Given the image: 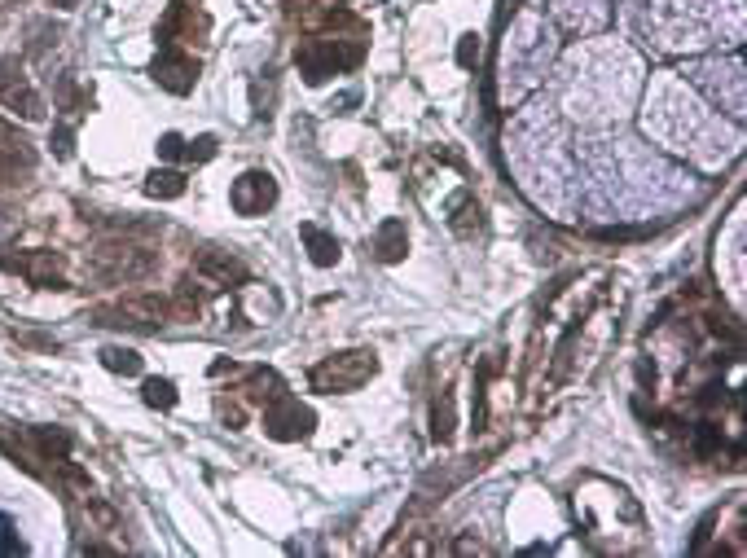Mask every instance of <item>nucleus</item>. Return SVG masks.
I'll return each instance as SVG.
<instances>
[{
  "mask_svg": "<svg viewBox=\"0 0 747 558\" xmlns=\"http://www.w3.org/2000/svg\"><path fill=\"white\" fill-rule=\"evenodd\" d=\"M159 273V251L146 247L137 238H102L93 251H88V277L106 286H132V282H146V277Z\"/></svg>",
  "mask_w": 747,
  "mask_h": 558,
  "instance_id": "obj_1",
  "label": "nucleus"
},
{
  "mask_svg": "<svg viewBox=\"0 0 747 558\" xmlns=\"http://www.w3.org/2000/svg\"><path fill=\"white\" fill-rule=\"evenodd\" d=\"M361 53H365L361 40L317 36V40H308V44H299V49H295V66H299V75H304L308 84H321V80H330V75L356 66V62H361Z\"/></svg>",
  "mask_w": 747,
  "mask_h": 558,
  "instance_id": "obj_2",
  "label": "nucleus"
},
{
  "mask_svg": "<svg viewBox=\"0 0 747 558\" xmlns=\"http://www.w3.org/2000/svg\"><path fill=\"white\" fill-rule=\"evenodd\" d=\"M374 374H378V356L370 348H352V352L317 361L308 383L317 387V392H356V387H365Z\"/></svg>",
  "mask_w": 747,
  "mask_h": 558,
  "instance_id": "obj_3",
  "label": "nucleus"
},
{
  "mask_svg": "<svg viewBox=\"0 0 747 558\" xmlns=\"http://www.w3.org/2000/svg\"><path fill=\"white\" fill-rule=\"evenodd\" d=\"M93 321L97 326H128V330H159L172 321V304L159 295H124V299H115V304H106V308H97L93 312Z\"/></svg>",
  "mask_w": 747,
  "mask_h": 558,
  "instance_id": "obj_4",
  "label": "nucleus"
},
{
  "mask_svg": "<svg viewBox=\"0 0 747 558\" xmlns=\"http://www.w3.org/2000/svg\"><path fill=\"white\" fill-rule=\"evenodd\" d=\"M312 427H317V418H312L308 405H299L295 396H273L269 405H264V435L269 440H282V444H295V440H308Z\"/></svg>",
  "mask_w": 747,
  "mask_h": 558,
  "instance_id": "obj_5",
  "label": "nucleus"
},
{
  "mask_svg": "<svg viewBox=\"0 0 747 558\" xmlns=\"http://www.w3.org/2000/svg\"><path fill=\"white\" fill-rule=\"evenodd\" d=\"M0 269L5 273H22L31 286H44V290H62L66 277H62V255L53 251H0Z\"/></svg>",
  "mask_w": 747,
  "mask_h": 558,
  "instance_id": "obj_6",
  "label": "nucleus"
},
{
  "mask_svg": "<svg viewBox=\"0 0 747 558\" xmlns=\"http://www.w3.org/2000/svg\"><path fill=\"white\" fill-rule=\"evenodd\" d=\"M229 203L238 216H264V211H273V203H277V181L264 167H251V172H242L238 181H233Z\"/></svg>",
  "mask_w": 747,
  "mask_h": 558,
  "instance_id": "obj_7",
  "label": "nucleus"
},
{
  "mask_svg": "<svg viewBox=\"0 0 747 558\" xmlns=\"http://www.w3.org/2000/svg\"><path fill=\"white\" fill-rule=\"evenodd\" d=\"M150 75H154V84H159V88H167V93H176V97H185L189 88L198 84V62L189 58V53L172 49V44H163V53L154 58Z\"/></svg>",
  "mask_w": 747,
  "mask_h": 558,
  "instance_id": "obj_8",
  "label": "nucleus"
},
{
  "mask_svg": "<svg viewBox=\"0 0 747 558\" xmlns=\"http://www.w3.org/2000/svg\"><path fill=\"white\" fill-rule=\"evenodd\" d=\"M0 102H5L9 110H18L22 119H44V97L27 80H22V71H18L14 58L0 62Z\"/></svg>",
  "mask_w": 747,
  "mask_h": 558,
  "instance_id": "obj_9",
  "label": "nucleus"
},
{
  "mask_svg": "<svg viewBox=\"0 0 747 558\" xmlns=\"http://www.w3.org/2000/svg\"><path fill=\"white\" fill-rule=\"evenodd\" d=\"M194 273L203 277V282H211V286H238V282H247V264H242L238 255L216 251V247H203V251L194 255Z\"/></svg>",
  "mask_w": 747,
  "mask_h": 558,
  "instance_id": "obj_10",
  "label": "nucleus"
},
{
  "mask_svg": "<svg viewBox=\"0 0 747 558\" xmlns=\"http://www.w3.org/2000/svg\"><path fill=\"white\" fill-rule=\"evenodd\" d=\"M194 27L203 31L207 27V18L198 14L189 0H176L172 9H167V18L159 22V44H176V36H185V40H194Z\"/></svg>",
  "mask_w": 747,
  "mask_h": 558,
  "instance_id": "obj_11",
  "label": "nucleus"
},
{
  "mask_svg": "<svg viewBox=\"0 0 747 558\" xmlns=\"http://www.w3.org/2000/svg\"><path fill=\"white\" fill-rule=\"evenodd\" d=\"M405 251H409V229H405V220H383L374 233V255L383 264H396V260H405Z\"/></svg>",
  "mask_w": 747,
  "mask_h": 558,
  "instance_id": "obj_12",
  "label": "nucleus"
},
{
  "mask_svg": "<svg viewBox=\"0 0 747 558\" xmlns=\"http://www.w3.org/2000/svg\"><path fill=\"white\" fill-rule=\"evenodd\" d=\"M299 238L308 242V255L317 269H330V264H339V242L330 238L321 225H299Z\"/></svg>",
  "mask_w": 747,
  "mask_h": 558,
  "instance_id": "obj_13",
  "label": "nucleus"
},
{
  "mask_svg": "<svg viewBox=\"0 0 747 558\" xmlns=\"http://www.w3.org/2000/svg\"><path fill=\"white\" fill-rule=\"evenodd\" d=\"M167 304H172V317L194 321L198 312H203V295H198V290H194V282H181V286H176V295L167 299Z\"/></svg>",
  "mask_w": 747,
  "mask_h": 558,
  "instance_id": "obj_14",
  "label": "nucleus"
},
{
  "mask_svg": "<svg viewBox=\"0 0 747 558\" xmlns=\"http://www.w3.org/2000/svg\"><path fill=\"white\" fill-rule=\"evenodd\" d=\"M146 194L150 198H181L185 194V176L181 172H150L146 176Z\"/></svg>",
  "mask_w": 747,
  "mask_h": 558,
  "instance_id": "obj_15",
  "label": "nucleus"
},
{
  "mask_svg": "<svg viewBox=\"0 0 747 558\" xmlns=\"http://www.w3.org/2000/svg\"><path fill=\"white\" fill-rule=\"evenodd\" d=\"M102 365L110 374H141V356L132 348H102Z\"/></svg>",
  "mask_w": 747,
  "mask_h": 558,
  "instance_id": "obj_16",
  "label": "nucleus"
},
{
  "mask_svg": "<svg viewBox=\"0 0 747 558\" xmlns=\"http://www.w3.org/2000/svg\"><path fill=\"white\" fill-rule=\"evenodd\" d=\"M141 400H146L150 409H172V405H176V387L167 383V378H146V387H141Z\"/></svg>",
  "mask_w": 747,
  "mask_h": 558,
  "instance_id": "obj_17",
  "label": "nucleus"
},
{
  "mask_svg": "<svg viewBox=\"0 0 747 558\" xmlns=\"http://www.w3.org/2000/svg\"><path fill=\"white\" fill-rule=\"evenodd\" d=\"M431 435H436V440H449L453 435V396L449 392H440V400L431 405Z\"/></svg>",
  "mask_w": 747,
  "mask_h": 558,
  "instance_id": "obj_18",
  "label": "nucleus"
},
{
  "mask_svg": "<svg viewBox=\"0 0 747 558\" xmlns=\"http://www.w3.org/2000/svg\"><path fill=\"white\" fill-rule=\"evenodd\" d=\"M484 225V211H479V203L471 194H462L457 198V216H453V229L457 233H471V229H479Z\"/></svg>",
  "mask_w": 747,
  "mask_h": 558,
  "instance_id": "obj_19",
  "label": "nucleus"
},
{
  "mask_svg": "<svg viewBox=\"0 0 747 558\" xmlns=\"http://www.w3.org/2000/svg\"><path fill=\"white\" fill-rule=\"evenodd\" d=\"M185 159H189V163H207V159H216V137H198V141H189V145H185Z\"/></svg>",
  "mask_w": 747,
  "mask_h": 558,
  "instance_id": "obj_20",
  "label": "nucleus"
},
{
  "mask_svg": "<svg viewBox=\"0 0 747 558\" xmlns=\"http://www.w3.org/2000/svg\"><path fill=\"white\" fill-rule=\"evenodd\" d=\"M457 62H462V66L479 62V36H462V44H457Z\"/></svg>",
  "mask_w": 747,
  "mask_h": 558,
  "instance_id": "obj_21",
  "label": "nucleus"
},
{
  "mask_svg": "<svg viewBox=\"0 0 747 558\" xmlns=\"http://www.w3.org/2000/svg\"><path fill=\"white\" fill-rule=\"evenodd\" d=\"M159 154H163V159H181V154H185V141L176 137V132H163V137H159Z\"/></svg>",
  "mask_w": 747,
  "mask_h": 558,
  "instance_id": "obj_22",
  "label": "nucleus"
},
{
  "mask_svg": "<svg viewBox=\"0 0 747 558\" xmlns=\"http://www.w3.org/2000/svg\"><path fill=\"white\" fill-rule=\"evenodd\" d=\"M453 554H488V550L479 537H462V541H453Z\"/></svg>",
  "mask_w": 747,
  "mask_h": 558,
  "instance_id": "obj_23",
  "label": "nucleus"
},
{
  "mask_svg": "<svg viewBox=\"0 0 747 558\" xmlns=\"http://www.w3.org/2000/svg\"><path fill=\"white\" fill-rule=\"evenodd\" d=\"M53 150H58L62 154V159H66V154H71V128H53Z\"/></svg>",
  "mask_w": 747,
  "mask_h": 558,
  "instance_id": "obj_24",
  "label": "nucleus"
},
{
  "mask_svg": "<svg viewBox=\"0 0 747 558\" xmlns=\"http://www.w3.org/2000/svg\"><path fill=\"white\" fill-rule=\"evenodd\" d=\"M9 137H18V128H14V124H5V119H0V141H9Z\"/></svg>",
  "mask_w": 747,
  "mask_h": 558,
  "instance_id": "obj_25",
  "label": "nucleus"
},
{
  "mask_svg": "<svg viewBox=\"0 0 747 558\" xmlns=\"http://www.w3.org/2000/svg\"><path fill=\"white\" fill-rule=\"evenodd\" d=\"M53 5H62V9H75V5H80V0H53Z\"/></svg>",
  "mask_w": 747,
  "mask_h": 558,
  "instance_id": "obj_26",
  "label": "nucleus"
},
{
  "mask_svg": "<svg viewBox=\"0 0 747 558\" xmlns=\"http://www.w3.org/2000/svg\"><path fill=\"white\" fill-rule=\"evenodd\" d=\"M501 9H519V0H501Z\"/></svg>",
  "mask_w": 747,
  "mask_h": 558,
  "instance_id": "obj_27",
  "label": "nucleus"
}]
</instances>
